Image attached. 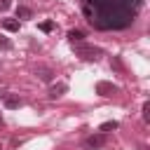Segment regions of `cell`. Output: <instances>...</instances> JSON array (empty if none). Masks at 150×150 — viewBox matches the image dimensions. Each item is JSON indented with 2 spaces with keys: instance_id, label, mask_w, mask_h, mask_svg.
Segmentation results:
<instances>
[{
  "instance_id": "17",
  "label": "cell",
  "mask_w": 150,
  "mask_h": 150,
  "mask_svg": "<svg viewBox=\"0 0 150 150\" xmlns=\"http://www.w3.org/2000/svg\"><path fill=\"white\" fill-rule=\"evenodd\" d=\"M0 150H2V148H0Z\"/></svg>"
},
{
  "instance_id": "1",
  "label": "cell",
  "mask_w": 150,
  "mask_h": 150,
  "mask_svg": "<svg viewBox=\"0 0 150 150\" xmlns=\"http://www.w3.org/2000/svg\"><path fill=\"white\" fill-rule=\"evenodd\" d=\"M101 49L98 47H84V45H80L77 47V56L80 59H84V61H96V59H101Z\"/></svg>"
},
{
  "instance_id": "11",
  "label": "cell",
  "mask_w": 150,
  "mask_h": 150,
  "mask_svg": "<svg viewBox=\"0 0 150 150\" xmlns=\"http://www.w3.org/2000/svg\"><path fill=\"white\" fill-rule=\"evenodd\" d=\"M112 129H117V122H103L101 124V131H112Z\"/></svg>"
},
{
  "instance_id": "14",
  "label": "cell",
  "mask_w": 150,
  "mask_h": 150,
  "mask_svg": "<svg viewBox=\"0 0 150 150\" xmlns=\"http://www.w3.org/2000/svg\"><path fill=\"white\" fill-rule=\"evenodd\" d=\"M112 68H117V70H122V63H120L117 59H112Z\"/></svg>"
},
{
  "instance_id": "6",
  "label": "cell",
  "mask_w": 150,
  "mask_h": 150,
  "mask_svg": "<svg viewBox=\"0 0 150 150\" xmlns=\"http://www.w3.org/2000/svg\"><path fill=\"white\" fill-rule=\"evenodd\" d=\"M66 89H68V87H66L63 82H59V84H52V89H49V96H52V98H56V96H61Z\"/></svg>"
},
{
  "instance_id": "9",
  "label": "cell",
  "mask_w": 150,
  "mask_h": 150,
  "mask_svg": "<svg viewBox=\"0 0 150 150\" xmlns=\"http://www.w3.org/2000/svg\"><path fill=\"white\" fill-rule=\"evenodd\" d=\"M82 38H84L82 30H70V33H68V40H70V42H80Z\"/></svg>"
},
{
  "instance_id": "8",
  "label": "cell",
  "mask_w": 150,
  "mask_h": 150,
  "mask_svg": "<svg viewBox=\"0 0 150 150\" xmlns=\"http://www.w3.org/2000/svg\"><path fill=\"white\" fill-rule=\"evenodd\" d=\"M98 94H103V96H108V91H115V87L112 84H108V82H98Z\"/></svg>"
},
{
  "instance_id": "10",
  "label": "cell",
  "mask_w": 150,
  "mask_h": 150,
  "mask_svg": "<svg viewBox=\"0 0 150 150\" xmlns=\"http://www.w3.org/2000/svg\"><path fill=\"white\" fill-rule=\"evenodd\" d=\"M40 30H42V33H49V30H54V23H52V21H42V23H40Z\"/></svg>"
},
{
  "instance_id": "16",
  "label": "cell",
  "mask_w": 150,
  "mask_h": 150,
  "mask_svg": "<svg viewBox=\"0 0 150 150\" xmlns=\"http://www.w3.org/2000/svg\"><path fill=\"white\" fill-rule=\"evenodd\" d=\"M0 124H2V117H0Z\"/></svg>"
},
{
  "instance_id": "13",
  "label": "cell",
  "mask_w": 150,
  "mask_h": 150,
  "mask_svg": "<svg viewBox=\"0 0 150 150\" xmlns=\"http://www.w3.org/2000/svg\"><path fill=\"white\" fill-rule=\"evenodd\" d=\"M0 47H2V49H9L12 45H9V40H5V38H0Z\"/></svg>"
},
{
  "instance_id": "12",
  "label": "cell",
  "mask_w": 150,
  "mask_h": 150,
  "mask_svg": "<svg viewBox=\"0 0 150 150\" xmlns=\"http://www.w3.org/2000/svg\"><path fill=\"white\" fill-rule=\"evenodd\" d=\"M148 110H150V103H143V120H145V122L150 120V115H148Z\"/></svg>"
},
{
  "instance_id": "5",
  "label": "cell",
  "mask_w": 150,
  "mask_h": 150,
  "mask_svg": "<svg viewBox=\"0 0 150 150\" xmlns=\"http://www.w3.org/2000/svg\"><path fill=\"white\" fill-rule=\"evenodd\" d=\"M30 16H33V9L30 7H23V5L16 7V19H30Z\"/></svg>"
},
{
  "instance_id": "15",
  "label": "cell",
  "mask_w": 150,
  "mask_h": 150,
  "mask_svg": "<svg viewBox=\"0 0 150 150\" xmlns=\"http://www.w3.org/2000/svg\"><path fill=\"white\" fill-rule=\"evenodd\" d=\"M9 7V0H0V9H7Z\"/></svg>"
},
{
  "instance_id": "7",
  "label": "cell",
  "mask_w": 150,
  "mask_h": 150,
  "mask_svg": "<svg viewBox=\"0 0 150 150\" xmlns=\"http://www.w3.org/2000/svg\"><path fill=\"white\" fill-rule=\"evenodd\" d=\"M2 28L9 30V33H14V30H19V21H14V19H5V21H2Z\"/></svg>"
},
{
  "instance_id": "2",
  "label": "cell",
  "mask_w": 150,
  "mask_h": 150,
  "mask_svg": "<svg viewBox=\"0 0 150 150\" xmlns=\"http://www.w3.org/2000/svg\"><path fill=\"white\" fill-rule=\"evenodd\" d=\"M84 145H87L89 150H94V148H101V145H105V136H103V134H98V136H89V138L84 141Z\"/></svg>"
},
{
  "instance_id": "3",
  "label": "cell",
  "mask_w": 150,
  "mask_h": 150,
  "mask_svg": "<svg viewBox=\"0 0 150 150\" xmlns=\"http://www.w3.org/2000/svg\"><path fill=\"white\" fill-rule=\"evenodd\" d=\"M2 101H5V105H7V108H19V105H21V98H19V96H14V94H5V96H2Z\"/></svg>"
},
{
  "instance_id": "4",
  "label": "cell",
  "mask_w": 150,
  "mask_h": 150,
  "mask_svg": "<svg viewBox=\"0 0 150 150\" xmlns=\"http://www.w3.org/2000/svg\"><path fill=\"white\" fill-rule=\"evenodd\" d=\"M35 75H38L42 82H52V77H54V73H52L49 68H38V70H35Z\"/></svg>"
}]
</instances>
